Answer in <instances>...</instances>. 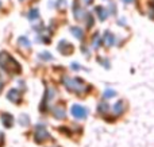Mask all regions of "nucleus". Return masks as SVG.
Here are the masks:
<instances>
[{
    "label": "nucleus",
    "instance_id": "1",
    "mask_svg": "<svg viewBox=\"0 0 154 147\" xmlns=\"http://www.w3.org/2000/svg\"><path fill=\"white\" fill-rule=\"evenodd\" d=\"M0 66L10 73H19L20 72V65H19L15 59L11 58L5 51L0 53Z\"/></svg>",
    "mask_w": 154,
    "mask_h": 147
},
{
    "label": "nucleus",
    "instance_id": "2",
    "mask_svg": "<svg viewBox=\"0 0 154 147\" xmlns=\"http://www.w3.org/2000/svg\"><path fill=\"white\" fill-rule=\"evenodd\" d=\"M64 85L66 86L68 89L73 92H85L88 89V86L82 82L80 78H70V77H65L64 78Z\"/></svg>",
    "mask_w": 154,
    "mask_h": 147
},
{
    "label": "nucleus",
    "instance_id": "3",
    "mask_svg": "<svg viewBox=\"0 0 154 147\" xmlns=\"http://www.w3.org/2000/svg\"><path fill=\"white\" fill-rule=\"evenodd\" d=\"M34 139L35 142L38 143H42L43 140L49 139V132L45 130V127L43 126H37V130H35V134H34Z\"/></svg>",
    "mask_w": 154,
    "mask_h": 147
},
{
    "label": "nucleus",
    "instance_id": "4",
    "mask_svg": "<svg viewBox=\"0 0 154 147\" xmlns=\"http://www.w3.org/2000/svg\"><path fill=\"white\" fill-rule=\"evenodd\" d=\"M70 112H72V115L75 116L76 119H85L87 118V110H85L82 105H79V104H75L72 105V110H70Z\"/></svg>",
    "mask_w": 154,
    "mask_h": 147
},
{
    "label": "nucleus",
    "instance_id": "5",
    "mask_svg": "<svg viewBox=\"0 0 154 147\" xmlns=\"http://www.w3.org/2000/svg\"><path fill=\"white\" fill-rule=\"evenodd\" d=\"M58 50L61 51L62 54H70L73 51V46L70 45L69 42H66V40H61V42L58 43Z\"/></svg>",
    "mask_w": 154,
    "mask_h": 147
},
{
    "label": "nucleus",
    "instance_id": "6",
    "mask_svg": "<svg viewBox=\"0 0 154 147\" xmlns=\"http://www.w3.org/2000/svg\"><path fill=\"white\" fill-rule=\"evenodd\" d=\"M7 97H8V100H11V101L19 103V100H20V92H19L18 89H11V91L7 93Z\"/></svg>",
    "mask_w": 154,
    "mask_h": 147
},
{
    "label": "nucleus",
    "instance_id": "7",
    "mask_svg": "<svg viewBox=\"0 0 154 147\" xmlns=\"http://www.w3.org/2000/svg\"><path fill=\"white\" fill-rule=\"evenodd\" d=\"M2 122L4 123V126L5 127H12V124H14V118H12V115H10V113H7V112H4V113H2Z\"/></svg>",
    "mask_w": 154,
    "mask_h": 147
},
{
    "label": "nucleus",
    "instance_id": "8",
    "mask_svg": "<svg viewBox=\"0 0 154 147\" xmlns=\"http://www.w3.org/2000/svg\"><path fill=\"white\" fill-rule=\"evenodd\" d=\"M53 115L56 119H64L66 116V111L64 110V107H56L53 111Z\"/></svg>",
    "mask_w": 154,
    "mask_h": 147
},
{
    "label": "nucleus",
    "instance_id": "9",
    "mask_svg": "<svg viewBox=\"0 0 154 147\" xmlns=\"http://www.w3.org/2000/svg\"><path fill=\"white\" fill-rule=\"evenodd\" d=\"M123 110H125V103H123V101H118L116 104L114 105V113H115V115L122 113Z\"/></svg>",
    "mask_w": 154,
    "mask_h": 147
},
{
    "label": "nucleus",
    "instance_id": "10",
    "mask_svg": "<svg viewBox=\"0 0 154 147\" xmlns=\"http://www.w3.org/2000/svg\"><path fill=\"white\" fill-rule=\"evenodd\" d=\"M97 110H99V112H100V113H103V115H104V113H107V112H108V110H109V105L107 104L106 101H103V103H101V104H99Z\"/></svg>",
    "mask_w": 154,
    "mask_h": 147
},
{
    "label": "nucleus",
    "instance_id": "11",
    "mask_svg": "<svg viewBox=\"0 0 154 147\" xmlns=\"http://www.w3.org/2000/svg\"><path fill=\"white\" fill-rule=\"evenodd\" d=\"M19 45L20 46H23V47H26V49H30V42H29V39H27L26 37H20L19 38Z\"/></svg>",
    "mask_w": 154,
    "mask_h": 147
},
{
    "label": "nucleus",
    "instance_id": "12",
    "mask_svg": "<svg viewBox=\"0 0 154 147\" xmlns=\"http://www.w3.org/2000/svg\"><path fill=\"white\" fill-rule=\"evenodd\" d=\"M96 11H97V14L100 15V19H101V20H104V19L107 18V11L104 10L103 7H97V10H96Z\"/></svg>",
    "mask_w": 154,
    "mask_h": 147
},
{
    "label": "nucleus",
    "instance_id": "13",
    "mask_svg": "<svg viewBox=\"0 0 154 147\" xmlns=\"http://www.w3.org/2000/svg\"><path fill=\"white\" fill-rule=\"evenodd\" d=\"M115 42V38H114V35H112V34H109V32H107V34H106V43H107V45H112V43H114Z\"/></svg>",
    "mask_w": 154,
    "mask_h": 147
},
{
    "label": "nucleus",
    "instance_id": "14",
    "mask_svg": "<svg viewBox=\"0 0 154 147\" xmlns=\"http://www.w3.org/2000/svg\"><path fill=\"white\" fill-rule=\"evenodd\" d=\"M70 31H72L73 34L79 38V39H81V38H82V31L79 28V27H72V30H70Z\"/></svg>",
    "mask_w": 154,
    "mask_h": 147
},
{
    "label": "nucleus",
    "instance_id": "15",
    "mask_svg": "<svg viewBox=\"0 0 154 147\" xmlns=\"http://www.w3.org/2000/svg\"><path fill=\"white\" fill-rule=\"evenodd\" d=\"M115 94H116V92L112 91V89H107V91L104 92V97H106V99H111V97H115Z\"/></svg>",
    "mask_w": 154,
    "mask_h": 147
},
{
    "label": "nucleus",
    "instance_id": "16",
    "mask_svg": "<svg viewBox=\"0 0 154 147\" xmlns=\"http://www.w3.org/2000/svg\"><path fill=\"white\" fill-rule=\"evenodd\" d=\"M39 57L42 59H46V61H50L51 58H53V57H51V54L50 53H48V51H45V53H41L39 54Z\"/></svg>",
    "mask_w": 154,
    "mask_h": 147
},
{
    "label": "nucleus",
    "instance_id": "17",
    "mask_svg": "<svg viewBox=\"0 0 154 147\" xmlns=\"http://www.w3.org/2000/svg\"><path fill=\"white\" fill-rule=\"evenodd\" d=\"M20 122H22V124H29V118H27L26 115L20 116Z\"/></svg>",
    "mask_w": 154,
    "mask_h": 147
},
{
    "label": "nucleus",
    "instance_id": "18",
    "mask_svg": "<svg viewBox=\"0 0 154 147\" xmlns=\"http://www.w3.org/2000/svg\"><path fill=\"white\" fill-rule=\"evenodd\" d=\"M34 18H38V11L37 10L31 11V14H30V19H34Z\"/></svg>",
    "mask_w": 154,
    "mask_h": 147
},
{
    "label": "nucleus",
    "instance_id": "19",
    "mask_svg": "<svg viewBox=\"0 0 154 147\" xmlns=\"http://www.w3.org/2000/svg\"><path fill=\"white\" fill-rule=\"evenodd\" d=\"M99 43H100V38H99V35H96V38H95V42H93V45H95V46H97Z\"/></svg>",
    "mask_w": 154,
    "mask_h": 147
},
{
    "label": "nucleus",
    "instance_id": "20",
    "mask_svg": "<svg viewBox=\"0 0 154 147\" xmlns=\"http://www.w3.org/2000/svg\"><path fill=\"white\" fill-rule=\"evenodd\" d=\"M72 68H75V70H80V65H77V64H72Z\"/></svg>",
    "mask_w": 154,
    "mask_h": 147
},
{
    "label": "nucleus",
    "instance_id": "21",
    "mask_svg": "<svg viewBox=\"0 0 154 147\" xmlns=\"http://www.w3.org/2000/svg\"><path fill=\"white\" fill-rule=\"evenodd\" d=\"M125 2L126 3H130V2H133V0H125Z\"/></svg>",
    "mask_w": 154,
    "mask_h": 147
},
{
    "label": "nucleus",
    "instance_id": "22",
    "mask_svg": "<svg viewBox=\"0 0 154 147\" xmlns=\"http://www.w3.org/2000/svg\"><path fill=\"white\" fill-rule=\"evenodd\" d=\"M2 88H3V84H2V82H0V89H2Z\"/></svg>",
    "mask_w": 154,
    "mask_h": 147
},
{
    "label": "nucleus",
    "instance_id": "23",
    "mask_svg": "<svg viewBox=\"0 0 154 147\" xmlns=\"http://www.w3.org/2000/svg\"><path fill=\"white\" fill-rule=\"evenodd\" d=\"M53 147H58V146H53Z\"/></svg>",
    "mask_w": 154,
    "mask_h": 147
}]
</instances>
